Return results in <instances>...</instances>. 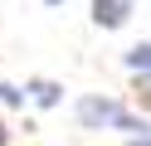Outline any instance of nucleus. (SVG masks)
I'll list each match as a JSON object with an SVG mask.
<instances>
[{"label":"nucleus","mask_w":151,"mask_h":146,"mask_svg":"<svg viewBox=\"0 0 151 146\" xmlns=\"http://www.w3.org/2000/svg\"><path fill=\"white\" fill-rule=\"evenodd\" d=\"M73 117H78L83 132H127V136H151V122L137 112H127V102H117V97L107 93H83L78 107H73Z\"/></svg>","instance_id":"nucleus-1"},{"label":"nucleus","mask_w":151,"mask_h":146,"mask_svg":"<svg viewBox=\"0 0 151 146\" xmlns=\"http://www.w3.org/2000/svg\"><path fill=\"white\" fill-rule=\"evenodd\" d=\"M137 10V0H93V24L98 29H122Z\"/></svg>","instance_id":"nucleus-2"},{"label":"nucleus","mask_w":151,"mask_h":146,"mask_svg":"<svg viewBox=\"0 0 151 146\" xmlns=\"http://www.w3.org/2000/svg\"><path fill=\"white\" fill-rule=\"evenodd\" d=\"M24 97H29L34 107H59L63 102V83H54V78H29V83H24Z\"/></svg>","instance_id":"nucleus-3"},{"label":"nucleus","mask_w":151,"mask_h":146,"mask_svg":"<svg viewBox=\"0 0 151 146\" xmlns=\"http://www.w3.org/2000/svg\"><path fill=\"white\" fill-rule=\"evenodd\" d=\"M122 63H127L132 73H151V39H141V44H132L127 54H122Z\"/></svg>","instance_id":"nucleus-4"},{"label":"nucleus","mask_w":151,"mask_h":146,"mask_svg":"<svg viewBox=\"0 0 151 146\" xmlns=\"http://www.w3.org/2000/svg\"><path fill=\"white\" fill-rule=\"evenodd\" d=\"M0 102H5V107H24V88H15V83H0Z\"/></svg>","instance_id":"nucleus-5"},{"label":"nucleus","mask_w":151,"mask_h":146,"mask_svg":"<svg viewBox=\"0 0 151 146\" xmlns=\"http://www.w3.org/2000/svg\"><path fill=\"white\" fill-rule=\"evenodd\" d=\"M132 93H137V102H141V97L151 102V73H137V83H132Z\"/></svg>","instance_id":"nucleus-6"},{"label":"nucleus","mask_w":151,"mask_h":146,"mask_svg":"<svg viewBox=\"0 0 151 146\" xmlns=\"http://www.w3.org/2000/svg\"><path fill=\"white\" fill-rule=\"evenodd\" d=\"M0 146H10V127H5V117H0Z\"/></svg>","instance_id":"nucleus-7"},{"label":"nucleus","mask_w":151,"mask_h":146,"mask_svg":"<svg viewBox=\"0 0 151 146\" xmlns=\"http://www.w3.org/2000/svg\"><path fill=\"white\" fill-rule=\"evenodd\" d=\"M127 146H151V136H132V141Z\"/></svg>","instance_id":"nucleus-8"},{"label":"nucleus","mask_w":151,"mask_h":146,"mask_svg":"<svg viewBox=\"0 0 151 146\" xmlns=\"http://www.w3.org/2000/svg\"><path fill=\"white\" fill-rule=\"evenodd\" d=\"M44 5H63V0H44Z\"/></svg>","instance_id":"nucleus-9"}]
</instances>
